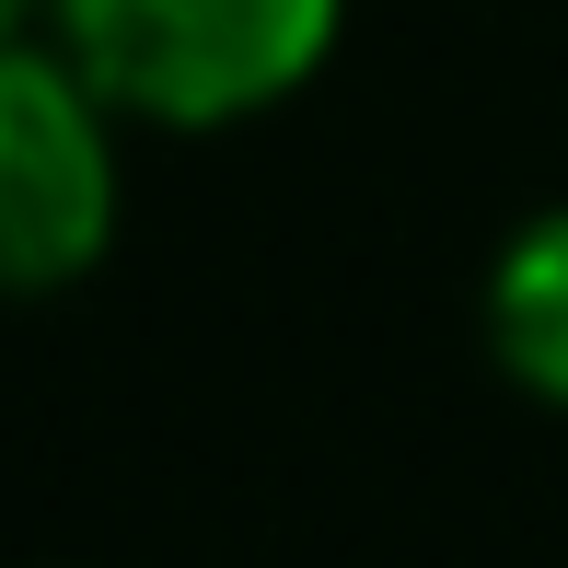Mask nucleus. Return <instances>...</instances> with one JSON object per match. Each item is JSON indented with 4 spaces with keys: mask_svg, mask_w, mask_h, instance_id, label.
Wrapping results in <instances>:
<instances>
[{
    "mask_svg": "<svg viewBox=\"0 0 568 568\" xmlns=\"http://www.w3.org/2000/svg\"><path fill=\"white\" fill-rule=\"evenodd\" d=\"M47 12H59V0H0V36H36Z\"/></svg>",
    "mask_w": 568,
    "mask_h": 568,
    "instance_id": "obj_4",
    "label": "nucleus"
},
{
    "mask_svg": "<svg viewBox=\"0 0 568 568\" xmlns=\"http://www.w3.org/2000/svg\"><path fill=\"white\" fill-rule=\"evenodd\" d=\"M116 244V105L70 47L0 36V291H70Z\"/></svg>",
    "mask_w": 568,
    "mask_h": 568,
    "instance_id": "obj_2",
    "label": "nucleus"
},
{
    "mask_svg": "<svg viewBox=\"0 0 568 568\" xmlns=\"http://www.w3.org/2000/svg\"><path fill=\"white\" fill-rule=\"evenodd\" d=\"M59 47L140 128H244L337 59L348 0H59Z\"/></svg>",
    "mask_w": 568,
    "mask_h": 568,
    "instance_id": "obj_1",
    "label": "nucleus"
},
{
    "mask_svg": "<svg viewBox=\"0 0 568 568\" xmlns=\"http://www.w3.org/2000/svg\"><path fill=\"white\" fill-rule=\"evenodd\" d=\"M487 348L534 406L568 418V210H534L487 267Z\"/></svg>",
    "mask_w": 568,
    "mask_h": 568,
    "instance_id": "obj_3",
    "label": "nucleus"
}]
</instances>
